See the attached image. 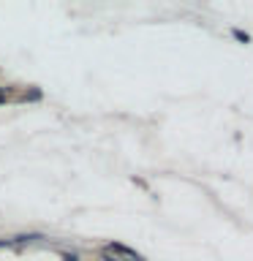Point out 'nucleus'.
<instances>
[{"label":"nucleus","instance_id":"obj_2","mask_svg":"<svg viewBox=\"0 0 253 261\" xmlns=\"http://www.w3.org/2000/svg\"><path fill=\"white\" fill-rule=\"evenodd\" d=\"M234 38L242 41V44H250V36H248V33H242V30H234Z\"/></svg>","mask_w":253,"mask_h":261},{"label":"nucleus","instance_id":"obj_1","mask_svg":"<svg viewBox=\"0 0 253 261\" xmlns=\"http://www.w3.org/2000/svg\"><path fill=\"white\" fill-rule=\"evenodd\" d=\"M104 253H114V256H125V258H131V261H144V256H139L136 250H131V248H125V245H120V242H112V245H106V250Z\"/></svg>","mask_w":253,"mask_h":261},{"label":"nucleus","instance_id":"obj_3","mask_svg":"<svg viewBox=\"0 0 253 261\" xmlns=\"http://www.w3.org/2000/svg\"><path fill=\"white\" fill-rule=\"evenodd\" d=\"M65 261H79V258L73 256V253H68V256H65Z\"/></svg>","mask_w":253,"mask_h":261}]
</instances>
